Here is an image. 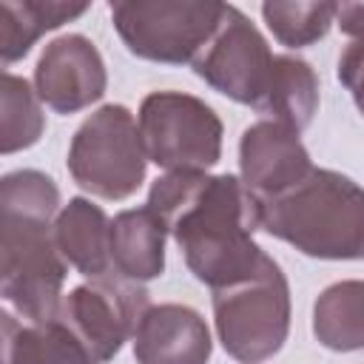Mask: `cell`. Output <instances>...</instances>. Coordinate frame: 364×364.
Listing matches in <instances>:
<instances>
[{"label": "cell", "mask_w": 364, "mask_h": 364, "mask_svg": "<svg viewBox=\"0 0 364 364\" xmlns=\"http://www.w3.org/2000/svg\"><path fill=\"white\" fill-rule=\"evenodd\" d=\"M148 208L173 236L188 270L210 290L253 276L267 256L253 242L262 202L233 173L171 171L154 179Z\"/></svg>", "instance_id": "obj_1"}, {"label": "cell", "mask_w": 364, "mask_h": 364, "mask_svg": "<svg viewBox=\"0 0 364 364\" xmlns=\"http://www.w3.org/2000/svg\"><path fill=\"white\" fill-rule=\"evenodd\" d=\"M259 202L262 230L299 253L330 262L364 259V188L350 176L313 168L296 188Z\"/></svg>", "instance_id": "obj_2"}, {"label": "cell", "mask_w": 364, "mask_h": 364, "mask_svg": "<svg viewBox=\"0 0 364 364\" xmlns=\"http://www.w3.org/2000/svg\"><path fill=\"white\" fill-rule=\"evenodd\" d=\"M51 219L57 216L0 208V296L17 318L31 324L57 316L68 273Z\"/></svg>", "instance_id": "obj_3"}, {"label": "cell", "mask_w": 364, "mask_h": 364, "mask_svg": "<svg viewBox=\"0 0 364 364\" xmlns=\"http://www.w3.org/2000/svg\"><path fill=\"white\" fill-rule=\"evenodd\" d=\"M213 324L236 361L256 364L276 355L290 333V284L282 267L264 256L253 276L213 290Z\"/></svg>", "instance_id": "obj_4"}, {"label": "cell", "mask_w": 364, "mask_h": 364, "mask_svg": "<svg viewBox=\"0 0 364 364\" xmlns=\"http://www.w3.org/2000/svg\"><path fill=\"white\" fill-rule=\"evenodd\" d=\"M228 3L216 0H117L111 23L125 48L148 63H193L216 34Z\"/></svg>", "instance_id": "obj_5"}, {"label": "cell", "mask_w": 364, "mask_h": 364, "mask_svg": "<svg viewBox=\"0 0 364 364\" xmlns=\"http://www.w3.org/2000/svg\"><path fill=\"white\" fill-rule=\"evenodd\" d=\"M71 179L100 199H128L145 182L148 156L139 125L125 105L108 102L97 108L71 136L68 145Z\"/></svg>", "instance_id": "obj_6"}, {"label": "cell", "mask_w": 364, "mask_h": 364, "mask_svg": "<svg viewBox=\"0 0 364 364\" xmlns=\"http://www.w3.org/2000/svg\"><path fill=\"white\" fill-rule=\"evenodd\" d=\"M145 156L171 171H208L222 159V119L185 91H154L139 105Z\"/></svg>", "instance_id": "obj_7"}, {"label": "cell", "mask_w": 364, "mask_h": 364, "mask_svg": "<svg viewBox=\"0 0 364 364\" xmlns=\"http://www.w3.org/2000/svg\"><path fill=\"white\" fill-rule=\"evenodd\" d=\"M148 307V290L139 282L111 273L68 290L54 318H60L77 336L94 364H105L128 338H134Z\"/></svg>", "instance_id": "obj_8"}, {"label": "cell", "mask_w": 364, "mask_h": 364, "mask_svg": "<svg viewBox=\"0 0 364 364\" xmlns=\"http://www.w3.org/2000/svg\"><path fill=\"white\" fill-rule=\"evenodd\" d=\"M273 57L276 54H270L262 31L236 6H225V17L216 34L191 63V68L213 91L230 97L233 102L256 108L267 85Z\"/></svg>", "instance_id": "obj_9"}, {"label": "cell", "mask_w": 364, "mask_h": 364, "mask_svg": "<svg viewBox=\"0 0 364 364\" xmlns=\"http://www.w3.org/2000/svg\"><path fill=\"white\" fill-rule=\"evenodd\" d=\"M108 71L100 48L82 34L46 43L34 65V91L57 114H77L105 94Z\"/></svg>", "instance_id": "obj_10"}, {"label": "cell", "mask_w": 364, "mask_h": 364, "mask_svg": "<svg viewBox=\"0 0 364 364\" xmlns=\"http://www.w3.org/2000/svg\"><path fill=\"white\" fill-rule=\"evenodd\" d=\"M239 171L247 191L270 199L296 188L313 171V162L296 131L262 119L245 128L239 139Z\"/></svg>", "instance_id": "obj_11"}, {"label": "cell", "mask_w": 364, "mask_h": 364, "mask_svg": "<svg viewBox=\"0 0 364 364\" xmlns=\"http://www.w3.org/2000/svg\"><path fill=\"white\" fill-rule=\"evenodd\" d=\"M210 330L188 304H151L134 333L136 364H208Z\"/></svg>", "instance_id": "obj_12"}, {"label": "cell", "mask_w": 364, "mask_h": 364, "mask_svg": "<svg viewBox=\"0 0 364 364\" xmlns=\"http://www.w3.org/2000/svg\"><path fill=\"white\" fill-rule=\"evenodd\" d=\"M54 242L63 259L85 279L114 273L111 264V219L85 196L68 199L54 219Z\"/></svg>", "instance_id": "obj_13"}, {"label": "cell", "mask_w": 364, "mask_h": 364, "mask_svg": "<svg viewBox=\"0 0 364 364\" xmlns=\"http://www.w3.org/2000/svg\"><path fill=\"white\" fill-rule=\"evenodd\" d=\"M165 225L145 205L111 219V264L128 282H151L165 270Z\"/></svg>", "instance_id": "obj_14"}, {"label": "cell", "mask_w": 364, "mask_h": 364, "mask_svg": "<svg viewBox=\"0 0 364 364\" xmlns=\"http://www.w3.org/2000/svg\"><path fill=\"white\" fill-rule=\"evenodd\" d=\"M318 108V77L313 65L301 57L276 54L267 85L256 102V111L270 122H279L301 134Z\"/></svg>", "instance_id": "obj_15"}, {"label": "cell", "mask_w": 364, "mask_h": 364, "mask_svg": "<svg viewBox=\"0 0 364 364\" xmlns=\"http://www.w3.org/2000/svg\"><path fill=\"white\" fill-rule=\"evenodd\" d=\"M3 364H94L77 336L60 321H23L3 310Z\"/></svg>", "instance_id": "obj_16"}, {"label": "cell", "mask_w": 364, "mask_h": 364, "mask_svg": "<svg viewBox=\"0 0 364 364\" xmlns=\"http://www.w3.org/2000/svg\"><path fill=\"white\" fill-rule=\"evenodd\" d=\"M88 11V3L65 0H3L0 3V57L3 65L23 60L40 34Z\"/></svg>", "instance_id": "obj_17"}, {"label": "cell", "mask_w": 364, "mask_h": 364, "mask_svg": "<svg viewBox=\"0 0 364 364\" xmlns=\"http://www.w3.org/2000/svg\"><path fill=\"white\" fill-rule=\"evenodd\" d=\"M313 336L336 353L364 347V282L344 279L324 287L313 304Z\"/></svg>", "instance_id": "obj_18"}, {"label": "cell", "mask_w": 364, "mask_h": 364, "mask_svg": "<svg viewBox=\"0 0 364 364\" xmlns=\"http://www.w3.org/2000/svg\"><path fill=\"white\" fill-rule=\"evenodd\" d=\"M262 17L282 46L304 48L327 37L338 17V3H262Z\"/></svg>", "instance_id": "obj_19"}, {"label": "cell", "mask_w": 364, "mask_h": 364, "mask_svg": "<svg viewBox=\"0 0 364 364\" xmlns=\"http://www.w3.org/2000/svg\"><path fill=\"white\" fill-rule=\"evenodd\" d=\"M0 102H3V142L0 151L3 154H14L23 148H31L46 128V117L40 111V97L37 91H31L28 80L3 71V91H0Z\"/></svg>", "instance_id": "obj_20"}, {"label": "cell", "mask_w": 364, "mask_h": 364, "mask_svg": "<svg viewBox=\"0 0 364 364\" xmlns=\"http://www.w3.org/2000/svg\"><path fill=\"white\" fill-rule=\"evenodd\" d=\"M336 23L350 37V46H344L336 71L355 108L364 114V3H341Z\"/></svg>", "instance_id": "obj_21"}]
</instances>
